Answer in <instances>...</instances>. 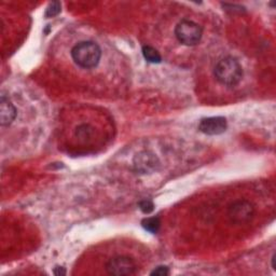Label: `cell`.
Segmentation results:
<instances>
[{"mask_svg": "<svg viewBox=\"0 0 276 276\" xmlns=\"http://www.w3.org/2000/svg\"><path fill=\"white\" fill-rule=\"evenodd\" d=\"M214 73L216 79L221 84L233 86L241 81L243 77V68L236 59L227 56L217 63Z\"/></svg>", "mask_w": 276, "mask_h": 276, "instance_id": "1", "label": "cell"}, {"mask_svg": "<svg viewBox=\"0 0 276 276\" xmlns=\"http://www.w3.org/2000/svg\"><path fill=\"white\" fill-rule=\"evenodd\" d=\"M71 56L77 65L89 69L97 66L102 51L95 42L82 41L72 48Z\"/></svg>", "mask_w": 276, "mask_h": 276, "instance_id": "2", "label": "cell"}, {"mask_svg": "<svg viewBox=\"0 0 276 276\" xmlns=\"http://www.w3.org/2000/svg\"><path fill=\"white\" fill-rule=\"evenodd\" d=\"M203 30L199 24L190 20L180 21L175 28V36L185 46H196L202 38Z\"/></svg>", "mask_w": 276, "mask_h": 276, "instance_id": "3", "label": "cell"}, {"mask_svg": "<svg viewBox=\"0 0 276 276\" xmlns=\"http://www.w3.org/2000/svg\"><path fill=\"white\" fill-rule=\"evenodd\" d=\"M228 216L230 220L235 224H245L252 221V219L254 218L255 207L248 201H235L229 206Z\"/></svg>", "mask_w": 276, "mask_h": 276, "instance_id": "4", "label": "cell"}, {"mask_svg": "<svg viewBox=\"0 0 276 276\" xmlns=\"http://www.w3.org/2000/svg\"><path fill=\"white\" fill-rule=\"evenodd\" d=\"M137 266L135 261L128 256H118L110 259L106 265V271L110 275L125 276L136 272Z\"/></svg>", "mask_w": 276, "mask_h": 276, "instance_id": "5", "label": "cell"}, {"mask_svg": "<svg viewBox=\"0 0 276 276\" xmlns=\"http://www.w3.org/2000/svg\"><path fill=\"white\" fill-rule=\"evenodd\" d=\"M227 120L223 117H211L200 122L199 130L206 135H219L227 130Z\"/></svg>", "mask_w": 276, "mask_h": 276, "instance_id": "6", "label": "cell"}, {"mask_svg": "<svg viewBox=\"0 0 276 276\" xmlns=\"http://www.w3.org/2000/svg\"><path fill=\"white\" fill-rule=\"evenodd\" d=\"M158 165H159L158 158H156L153 153L148 151H143L139 154H137L134 161L135 168L138 172H141L142 174L154 171Z\"/></svg>", "mask_w": 276, "mask_h": 276, "instance_id": "7", "label": "cell"}, {"mask_svg": "<svg viewBox=\"0 0 276 276\" xmlns=\"http://www.w3.org/2000/svg\"><path fill=\"white\" fill-rule=\"evenodd\" d=\"M16 116V109L10 102V99L5 97L4 95L1 96L0 99V122H1L2 127H7L10 125Z\"/></svg>", "mask_w": 276, "mask_h": 276, "instance_id": "8", "label": "cell"}, {"mask_svg": "<svg viewBox=\"0 0 276 276\" xmlns=\"http://www.w3.org/2000/svg\"><path fill=\"white\" fill-rule=\"evenodd\" d=\"M142 55L143 58L146 59L149 63H152V64H158L161 63V55L158 52V50H155L153 47L150 46H145L142 48Z\"/></svg>", "mask_w": 276, "mask_h": 276, "instance_id": "9", "label": "cell"}, {"mask_svg": "<svg viewBox=\"0 0 276 276\" xmlns=\"http://www.w3.org/2000/svg\"><path fill=\"white\" fill-rule=\"evenodd\" d=\"M142 227L145 230L151 232V233H156L160 229V219L158 217H149L142 220Z\"/></svg>", "mask_w": 276, "mask_h": 276, "instance_id": "10", "label": "cell"}, {"mask_svg": "<svg viewBox=\"0 0 276 276\" xmlns=\"http://www.w3.org/2000/svg\"><path fill=\"white\" fill-rule=\"evenodd\" d=\"M92 134H93V129L89 124L80 125L76 131V135L78 138H80V139H87V138H90L92 136Z\"/></svg>", "mask_w": 276, "mask_h": 276, "instance_id": "11", "label": "cell"}, {"mask_svg": "<svg viewBox=\"0 0 276 276\" xmlns=\"http://www.w3.org/2000/svg\"><path fill=\"white\" fill-rule=\"evenodd\" d=\"M61 12V2L54 1L51 2L46 10V16L47 17H54L55 15H58Z\"/></svg>", "mask_w": 276, "mask_h": 276, "instance_id": "12", "label": "cell"}, {"mask_svg": "<svg viewBox=\"0 0 276 276\" xmlns=\"http://www.w3.org/2000/svg\"><path fill=\"white\" fill-rule=\"evenodd\" d=\"M139 208L141 209L143 214H150V212L154 209V205L151 201L143 200L141 202H139Z\"/></svg>", "mask_w": 276, "mask_h": 276, "instance_id": "13", "label": "cell"}, {"mask_svg": "<svg viewBox=\"0 0 276 276\" xmlns=\"http://www.w3.org/2000/svg\"><path fill=\"white\" fill-rule=\"evenodd\" d=\"M169 274V270L167 267H158L156 269H154L153 271L151 272V275H155V276H165Z\"/></svg>", "mask_w": 276, "mask_h": 276, "instance_id": "14", "label": "cell"}, {"mask_svg": "<svg viewBox=\"0 0 276 276\" xmlns=\"http://www.w3.org/2000/svg\"><path fill=\"white\" fill-rule=\"evenodd\" d=\"M54 274L55 275H65L66 274V271H65V269L64 268H60V267H58V268H55L54 269Z\"/></svg>", "mask_w": 276, "mask_h": 276, "instance_id": "15", "label": "cell"}, {"mask_svg": "<svg viewBox=\"0 0 276 276\" xmlns=\"http://www.w3.org/2000/svg\"><path fill=\"white\" fill-rule=\"evenodd\" d=\"M272 268H273V270H276V268H275V255H273V257H272Z\"/></svg>", "mask_w": 276, "mask_h": 276, "instance_id": "16", "label": "cell"}]
</instances>
